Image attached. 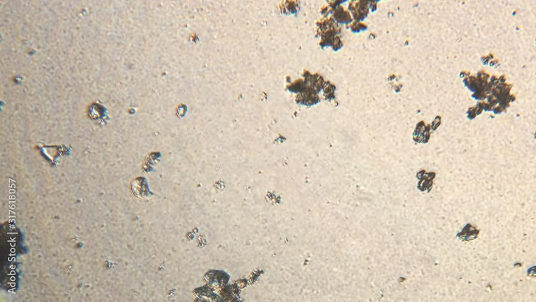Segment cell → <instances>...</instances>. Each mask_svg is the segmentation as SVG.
Masks as SVG:
<instances>
[{
	"label": "cell",
	"mask_w": 536,
	"mask_h": 302,
	"mask_svg": "<svg viewBox=\"0 0 536 302\" xmlns=\"http://www.w3.org/2000/svg\"><path fill=\"white\" fill-rule=\"evenodd\" d=\"M131 189L133 195L139 199H146L152 195L146 179L143 177L135 179L131 184Z\"/></svg>",
	"instance_id": "6da1fadb"
},
{
	"label": "cell",
	"mask_w": 536,
	"mask_h": 302,
	"mask_svg": "<svg viewBox=\"0 0 536 302\" xmlns=\"http://www.w3.org/2000/svg\"><path fill=\"white\" fill-rule=\"evenodd\" d=\"M480 234V231L471 224L467 225L463 229L461 232L457 234V237L463 242H469L475 240Z\"/></svg>",
	"instance_id": "7a4b0ae2"
}]
</instances>
